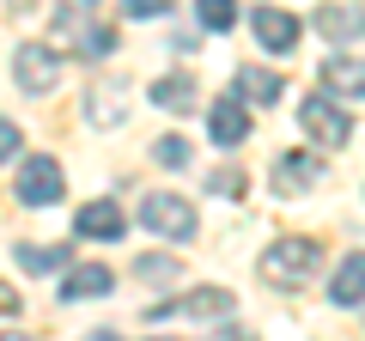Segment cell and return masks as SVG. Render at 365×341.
<instances>
[{
	"label": "cell",
	"instance_id": "cell-1",
	"mask_svg": "<svg viewBox=\"0 0 365 341\" xmlns=\"http://www.w3.org/2000/svg\"><path fill=\"white\" fill-rule=\"evenodd\" d=\"M317 256H323L317 238H280V244H268V256H262V280L280 287V292H299L304 280L317 275Z\"/></svg>",
	"mask_w": 365,
	"mask_h": 341
},
{
	"label": "cell",
	"instance_id": "cell-2",
	"mask_svg": "<svg viewBox=\"0 0 365 341\" xmlns=\"http://www.w3.org/2000/svg\"><path fill=\"white\" fill-rule=\"evenodd\" d=\"M61 165H55L49 153H37V158H25V165L13 170V195L25 201V208H55L61 201Z\"/></svg>",
	"mask_w": 365,
	"mask_h": 341
},
{
	"label": "cell",
	"instance_id": "cell-3",
	"mask_svg": "<svg viewBox=\"0 0 365 341\" xmlns=\"http://www.w3.org/2000/svg\"><path fill=\"white\" fill-rule=\"evenodd\" d=\"M13 79L25 86L31 98L55 92V79H61V55H55L49 43H19V55H13Z\"/></svg>",
	"mask_w": 365,
	"mask_h": 341
},
{
	"label": "cell",
	"instance_id": "cell-4",
	"mask_svg": "<svg viewBox=\"0 0 365 341\" xmlns=\"http://www.w3.org/2000/svg\"><path fill=\"white\" fill-rule=\"evenodd\" d=\"M140 220H146V232L170 238V244H182V238H195V208H189V195H146Z\"/></svg>",
	"mask_w": 365,
	"mask_h": 341
},
{
	"label": "cell",
	"instance_id": "cell-5",
	"mask_svg": "<svg viewBox=\"0 0 365 341\" xmlns=\"http://www.w3.org/2000/svg\"><path fill=\"white\" fill-rule=\"evenodd\" d=\"M153 323H165V317H232V292L225 287H195V292H182V299H158Z\"/></svg>",
	"mask_w": 365,
	"mask_h": 341
},
{
	"label": "cell",
	"instance_id": "cell-6",
	"mask_svg": "<svg viewBox=\"0 0 365 341\" xmlns=\"http://www.w3.org/2000/svg\"><path fill=\"white\" fill-rule=\"evenodd\" d=\"M299 122H304V134H311V141H323V146H347V141H353V122L341 116L329 98H304Z\"/></svg>",
	"mask_w": 365,
	"mask_h": 341
},
{
	"label": "cell",
	"instance_id": "cell-7",
	"mask_svg": "<svg viewBox=\"0 0 365 341\" xmlns=\"http://www.w3.org/2000/svg\"><path fill=\"white\" fill-rule=\"evenodd\" d=\"M317 177H323V165H317V153H304V146H292V153L274 158V195H304V189H317Z\"/></svg>",
	"mask_w": 365,
	"mask_h": 341
},
{
	"label": "cell",
	"instance_id": "cell-8",
	"mask_svg": "<svg viewBox=\"0 0 365 341\" xmlns=\"http://www.w3.org/2000/svg\"><path fill=\"white\" fill-rule=\"evenodd\" d=\"M256 43L262 49H274V55H292V43H299V19L292 13H280V6H256Z\"/></svg>",
	"mask_w": 365,
	"mask_h": 341
},
{
	"label": "cell",
	"instance_id": "cell-9",
	"mask_svg": "<svg viewBox=\"0 0 365 341\" xmlns=\"http://www.w3.org/2000/svg\"><path fill=\"white\" fill-rule=\"evenodd\" d=\"M317 31H323L329 43H353V37H365V6L323 0V6H317Z\"/></svg>",
	"mask_w": 365,
	"mask_h": 341
},
{
	"label": "cell",
	"instance_id": "cell-10",
	"mask_svg": "<svg viewBox=\"0 0 365 341\" xmlns=\"http://www.w3.org/2000/svg\"><path fill=\"white\" fill-rule=\"evenodd\" d=\"M323 92L329 98H365V61L359 55H329L323 61Z\"/></svg>",
	"mask_w": 365,
	"mask_h": 341
},
{
	"label": "cell",
	"instance_id": "cell-11",
	"mask_svg": "<svg viewBox=\"0 0 365 341\" xmlns=\"http://www.w3.org/2000/svg\"><path fill=\"white\" fill-rule=\"evenodd\" d=\"M73 232L79 238H122V232H128V220H122L116 201H86V208L73 213Z\"/></svg>",
	"mask_w": 365,
	"mask_h": 341
},
{
	"label": "cell",
	"instance_id": "cell-12",
	"mask_svg": "<svg viewBox=\"0 0 365 341\" xmlns=\"http://www.w3.org/2000/svg\"><path fill=\"white\" fill-rule=\"evenodd\" d=\"M207 134L220 146H244V134H250V116H244V98H220V104L207 110Z\"/></svg>",
	"mask_w": 365,
	"mask_h": 341
},
{
	"label": "cell",
	"instance_id": "cell-13",
	"mask_svg": "<svg viewBox=\"0 0 365 341\" xmlns=\"http://www.w3.org/2000/svg\"><path fill=\"white\" fill-rule=\"evenodd\" d=\"M110 287H116V275H110L104 263H79V268H67V280H61V299H104Z\"/></svg>",
	"mask_w": 365,
	"mask_h": 341
},
{
	"label": "cell",
	"instance_id": "cell-14",
	"mask_svg": "<svg viewBox=\"0 0 365 341\" xmlns=\"http://www.w3.org/2000/svg\"><path fill=\"white\" fill-rule=\"evenodd\" d=\"M13 263L25 268V275H55V268L73 263V250L67 244H13Z\"/></svg>",
	"mask_w": 365,
	"mask_h": 341
},
{
	"label": "cell",
	"instance_id": "cell-15",
	"mask_svg": "<svg viewBox=\"0 0 365 341\" xmlns=\"http://www.w3.org/2000/svg\"><path fill=\"white\" fill-rule=\"evenodd\" d=\"M329 299H335V305H365V250H353L347 263L335 268V280H329Z\"/></svg>",
	"mask_w": 365,
	"mask_h": 341
},
{
	"label": "cell",
	"instance_id": "cell-16",
	"mask_svg": "<svg viewBox=\"0 0 365 341\" xmlns=\"http://www.w3.org/2000/svg\"><path fill=\"white\" fill-rule=\"evenodd\" d=\"M280 92H287L280 73H268V67H237V98L244 104H274Z\"/></svg>",
	"mask_w": 365,
	"mask_h": 341
},
{
	"label": "cell",
	"instance_id": "cell-17",
	"mask_svg": "<svg viewBox=\"0 0 365 341\" xmlns=\"http://www.w3.org/2000/svg\"><path fill=\"white\" fill-rule=\"evenodd\" d=\"M153 104L158 110H177V116H182V110H195V79H189V73H177V79H158V86H153Z\"/></svg>",
	"mask_w": 365,
	"mask_h": 341
},
{
	"label": "cell",
	"instance_id": "cell-18",
	"mask_svg": "<svg viewBox=\"0 0 365 341\" xmlns=\"http://www.w3.org/2000/svg\"><path fill=\"white\" fill-rule=\"evenodd\" d=\"M86 116L98 122V128H116V122L128 116V104H122V86H98V92H91V104H86Z\"/></svg>",
	"mask_w": 365,
	"mask_h": 341
},
{
	"label": "cell",
	"instance_id": "cell-19",
	"mask_svg": "<svg viewBox=\"0 0 365 341\" xmlns=\"http://www.w3.org/2000/svg\"><path fill=\"white\" fill-rule=\"evenodd\" d=\"M195 13L207 31H232L237 25V0H195Z\"/></svg>",
	"mask_w": 365,
	"mask_h": 341
},
{
	"label": "cell",
	"instance_id": "cell-20",
	"mask_svg": "<svg viewBox=\"0 0 365 341\" xmlns=\"http://www.w3.org/2000/svg\"><path fill=\"white\" fill-rule=\"evenodd\" d=\"M153 158L170 165V170H182L189 165V141H182V134H165V141H153Z\"/></svg>",
	"mask_w": 365,
	"mask_h": 341
},
{
	"label": "cell",
	"instance_id": "cell-21",
	"mask_svg": "<svg viewBox=\"0 0 365 341\" xmlns=\"http://www.w3.org/2000/svg\"><path fill=\"white\" fill-rule=\"evenodd\" d=\"M110 49H116V31H110V25H91L86 37H79V55H91V61H98V55H110Z\"/></svg>",
	"mask_w": 365,
	"mask_h": 341
},
{
	"label": "cell",
	"instance_id": "cell-22",
	"mask_svg": "<svg viewBox=\"0 0 365 341\" xmlns=\"http://www.w3.org/2000/svg\"><path fill=\"white\" fill-rule=\"evenodd\" d=\"M140 275H146V280H177V263H170V256H146Z\"/></svg>",
	"mask_w": 365,
	"mask_h": 341
},
{
	"label": "cell",
	"instance_id": "cell-23",
	"mask_svg": "<svg viewBox=\"0 0 365 341\" xmlns=\"http://www.w3.org/2000/svg\"><path fill=\"white\" fill-rule=\"evenodd\" d=\"M165 6H170V0H122V13H128V19H158Z\"/></svg>",
	"mask_w": 365,
	"mask_h": 341
},
{
	"label": "cell",
	"instance_id": "cell-24",
	"mask_svg": "<svg viewBox=\"0 0 365 341\" xmlns=\"http://www.w3.org/2000/svg\"><path fill=\"white\" fill-rule=\"evenodd\" d=\"M207 189H213V195H220V189H225V195H237V189H244V177H237V170H213Z\"/></svg>",
	"mask_w": 365,
	"mask_h": 341
},
{
	"label": "cell",
	"instance_id": "cell-25",
	"mask_svg": "<svg viewBox=\"0 0 365 341\" xmlns=\"http://www.w3.org/2000/svg\"><path fill=\"white\" fill-rule=\"evenodd\" d=\"M0 153L19 158V122H6V128H0Z\"/></svg>",
	"mask_w": 365,
	"mask_h": 341
},
{
	"label": "cell",
	"instance_id": "cell-26",
	"mask_svg": "<svg viewBox=\"0 0 365 341\" xmlns=\"http://www.w3.org/2000/svg\"><path fill=\"white\" fill-rule=\"evenodd\" d=\"M213 341H256L250 329H225V335H213Z\"/></svg>",
	"mask_w": 365,
	"mask_h": 341
},
{
	"label": "cell",
	"instance_id": "cell-27",
	"mask_svg": "<svg viewBox=\"0 0 365 341\" xmlns=\"http://www.w3.org/2000/svg\"><path fill=\"white\" fill-rule=\"evenodd\" d=\"M86 341H122V335H110V329H98V335H86Z\"/></svg>",
	"mask_w": 365,
	"mask_h": 341
}]
</instances>
